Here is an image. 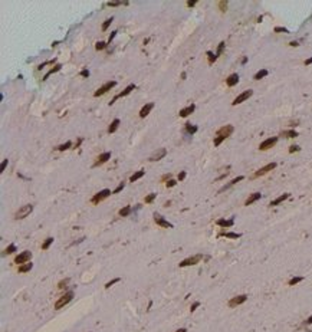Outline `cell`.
<instances>
[{
    "instance_id": "1",
    "label": "cell",
    "mask_w": 312,
    "mask_h": 332,
    "mask_svg": "<svg viewBox=\"0 0 312 332\" xmlns=\"http://www.w3.org/2000/svg\"><path fill=\"white\" fill-rule=\"evenodd\" d=\"M72 299H74V292H72V291L66 292L63 296H60V298L56 300V303H55V309H56V311H58V309H62L66 303H69Z\"/></svg>"
},
{
    "instance_id": "2",
    "label": "cell",
    "mask_w": 312,
    "mask_h": 332,
    "mask_svg": "<svg viewBox=\"0 0 312 332\" xmlns=\"http://www.w3.org/2000/svg\"><path fill=\"white\" fill-rule=\"evenodd\" d=\"M33 211V206L32 204H26V206H22L19 210L15 213V219L19 220V219H25V217H27L30 213Z\"/></svg>"
},
{
    "instance_id": "3",
    "label": "cell",
    "mask_w": 312,
    "mask_h": 332,
    "mask_svg": "<svg viewBox=\"0 0 312 332\" xmlns=\"http://www.w3.org/2000/svg\"><path fill=\"white\" fill-rule=\"evenodd\" d=\"M112 194L111 193V190H108V188H104V190H101L99 193H97V194L94 196L92 198H91V203L92 204H98V203H101L102 200H105V198H108L109 196Z\"/></svg>"
},
{
    "instance_id": "4",
    "label": "cell",
    "mask_w": 312,
    "mask_h": 332,
    "mask_svg": "<svg viewBox=\"0 0 312 332\" xmlns=\"http://www.w3.org/2000/svg\"><path fill=\"white\" fill-rule=\"evenodd\" d=\"M203 259V255H196V256H191V257H187L184 259L183 262H180V267H187V266H194L197 265L200 260Z\"/></svg>"
},
{
    "instance_id": "5",
    "label": "cell",
    "mask_w": 312,
    "mask_h": 332,
    "mask_svg": "<svg viewBox=\"0 0 312 332\" xmlns=\"http://www.w3.org/2000/svg\"><path fill=\"white\" fill-rule=\"evenodd\" d=\"M30 259H32V253H30L29 250H25V252H22L20 255H17L16 257H15V263H17V265H25V263H27Z\"/></svg>"
},
{
    "instance_id": "6",
    "label": "cell",
    "mask_w": 312,
    "mask_h": 332,
    "mask_svg": "<svg viewBox=\"0 0 312 332\" xmlns=\"http://www.w3.org/2000/svg\"><path fill=\"white\" fill-rule=\"evenodd\" d=\"M273 168H276V162H269V164H266L265 167H262V168H259V170L256 171L255 174H253V178L262 177V176H265V174H268L269 171H272Z\"/></svg>"
},
{
    "instance_id": "7",
    "label": "cell",
    "mask_w": 312,
    "mask_h": 332,
    "mask_svg": "<svg viewBox=\"0 0 312 332\" xmlns=\"http://www.w3.org/2000/svg\"><path fill=\"white\" fill-rule=\"evenodd\" d=\"M115 85H117V82H115V81H109V82H105V83H104V85H102V86H101V88H99L98 91H97V92H95V94H94V97H101V95H104V94H107L108 91H111V89L114 88Z\"/></svg>"
},
{
    "instance_id": "8",
    "label": "cell",
    "mask_w": 312,
    "mask_h": 332,
    "mask_svg": "<svg viewBox=\"0 0 312 332\" xmlns=\"http://www.w3.org/2000/svg\"><path fill=\"white\" fill-rule=\"evenodd\" d=\"M253 95V91L252 89H247V91H245V92H242L239 97L235 98V101L232 102V105H239V104H242L243 101H246V99H249V98Z\"/></svg>"
},
{
    "instance_id": "9",
    "label": "cell",
    "mask_w": 312,
    "mask_h": 332,
    "mask_svg": "<svg viewBox=\"0 0 312 332\" xmlns=\"http://www.w3.org/2000/svg\"><path fill=\"white\" fill-rule=\"evenodd\" d=\"M276 142H278V137L268 138V139H265L263 142H260V145H259V150H260V151H266V150L272 148V147L275 145Z\"/></svg>"
},
{
    "instance_id": "10",
    "label": "cell",
    "mask_w": 312,
    "mask_h": 332,
    "mask_svg": "<svg viewBox=\"0 0 312 332\" xmlns=\"http://www.w3.org/2000/svg\"><path fill=\"white\" fill-rule=\"evenodd\" d=\"M246 299H247L246 295H239V296H235V298H232V299L229 300V306H230V308H236V306H239V305H242L243 302H246Z\"/></svg>"
},
{
    "instance_id": "11",
    "label": "cell",
    "mask_w": 312,
    "mask_h": 332,
    "mask_svg": "<svg viewBox=\"0 0 312 332\" xmlns=\"http://www.w3.org/2000/svg\"><path fill=\"white\" fill-rule=\"evenodd\" d=\"M154 221H156L158 226H161V227H165V229H173V224L171 223H168L167 220L161 216V214H154Z\"/></svg>"
},
{
    "instance_id": "12",
    "label": "cell",
    "mask_w": 312,
    "mask_h": 332,
    "mask_svg": "<svg viewBox=\"0 0 312 332\" xmlns=\"http://www.w3.org/2000/svg\"><path fill=\"white\" fill-rule=\"evenodd\" d=\"M233 131H235L233 125H224V127H222L220 130L217 131V134H216V135L227 138V137H230V135H232V132H233Z\"/></svg>"
},
{
    "instance_id": "13",
    "label": "cell",
    "mask_w": 312,
    "mask_h": 332,
    "mask_svg": "<svg viewBox=\"0 0 312 332\" xmlns=\"http://www.w3.org/2000/svg\"><path fill=\"white\" fill-rule=\"evenodd\" d=\"M165 154H167V150H165V148H158L157 151H154V153L151 154V157H150L148 160H150L151 162L158 161V160H161L163 157H165Z\"/></svg>"
},
{
    "instance_id": "14",
    "label": "cell",
    "mask_w": 312,
    "mask_h": 332,
    "mask_svg": "<svg viewBox=\"0 0 312 332\" xmlns=\"http://www.w3.org/2000/svg\"><path fill=\"white\" fill-rule=\"evenodd\" d=\"M134 89H135V85H134V83H131V85H128V86H127V88L124 89V91L121 92V94H118L117 97H114V99H112V101L109 102V105H112V104H114V102L117 101V99H118V98H122V97H127V95H130V94H131V92L134 91Z\"/></svg>"
},
{
    "instance_id": "15",
    "label": "cell",
    "mask_w": 312,
    "mask_h": 332,
    "mask_svg": "<svg viewBox=\"0 0 312 332\" xmlns=\"http://www.w3.org/2000/svg\"><path fill=\"white\" fill-rule=\"evenodd\" d=\"M111 158V153H102V154L99 155L98 158H97V161L94 162V167H99V165H102V164H105Z\"/></svg>"
},
{
    "instance_id": "16",
    "label": "cell",
    "mask_w": 312,
    "mask_h": 332,
    "mask_svg": "<svg viewBox=\"0 0 312 332\" xmlns=\"http://www.w3.org/2000/svg\"><path fill=\"white\" fill-rule=\"evenodd\" d=\"M194 109H196V105H194V104H191V105H189V106H186V108H183V109H180L178 115H180L181 118H186V117H189L190 114L194 112Z\"/></svg>"
},
{
    "instance_id": "17",
    "label": "cell",
    "mask_w": 312,
    "mask_h": 332,
    "mask_svg": "<svg viewBox=\"0 0 312 332\" xmlns=\"http://www.w3.org/2000/svg\"><path fill=\"white\" fill-rule=\"evenodd\" d=\"M153 108H154V104H153V102H148L147 105H144L142 108H141L140 117H141V118H145V117H147L148 114H150V111H151Z\"/></svg>"
},
{
    "instance_id": "18",
    "label": "cell",
    "mask_w": 312,
    "mask_h": 332,
    "mask_svg": "<svg viewBox=\"0 0 312 332\" xmlns=\"http://www.w3.org/2000/svg\"><path fill=\"white\" fill-rule=\"evenodd\" d=\"M242 180H243V176H239V177L233 178V180H232V181H230V183H227V184H226V186H223L222 188H220V190H219V193H223V191H226V190H227V188H230V187H232V186H235V184H236V183H239V181H242Z\"/></svg>"
},
{
    "instance_id": "19",
    "label": "cell",
    "mask_w": 312,
    "mask_h": 332,
    "mask_svg": "<svg viewBox=\"0 0 312 332\" xmlns=\"http://www.w3.org/2000/svg\"><path fill=\"white\" fill-rule=\"evenodd\" d=\"M262 197L260 193H253V194H250L249 197L246 198V201H245V206H250V204H253L255 201H257L259 198Z\"/></svg>"
},
{
    "instance_id": "20",
    "label": "cell",
    "mask_w": 312,
    "mask_h": 332,
    "mask_svg": "<svg viewBox=\"0 0 312 332\" xmlns=\"http://www.w3.org/2000/svg\"><path fill=\"white\" fill-rule=\"evenodd\" d=\"M238 82H239V75L238 73H232L229 78L226 79L227 86H235V85H238Z\"/></svg>"
},
{
    "instance_id": "21",
    "label": "cell",
    "mask_w": 312,
    "mask_h": 332,
    "mask_svg": "<svg viewBox=\"0 0 312 332\" xmlns=\"http://www.w3.org/2000/svg\"><path fill=\"white\" fill-rule=\"evenodd\" d=\"M289 193H285V194H282V196H279V197H278V198H275V200H273V201H271V204H269V206H271V207H275V206H278V204H280V203L282 201H285V200H286V198H289Z\"/></svg>"
},
{
    "instance_id": "22",
    "label": "cell",
    "mask_w": 312,
    "mask_h": 332,
    "mask_svg": "<svg viewBox=\"0 0 312 332\" xmlns=\"http://www.w3.org/2000/svg\"><path fill=\"white\" fill-rule=\"evenodd\" d=\"M235 224V220L233 219H230V220H224V219H220V220H217V226H220V227H232Z\"/></svg>"
},
{
    "instance_id": "23",
    "label": "cell",
    "mask_w": 312,
    "mask_h": 332,
    "mask_svg": "<svg viewBox=\"0 0 312 332\" xmlns=\"http://www.w3.org/2000/svg\"><path fill=\"white\" fill-rule=\"evenodd\" d=\"M280 137H285V138H296V137H298V132H296L295 130L282 131V132H280Z\"/></svg>"
},
{
    "instance_id": "24",
    "label": "cell",
    "mask_w": 312,
    "mask_h": 332,
    "mask_svg": "<svg viewBox=\"0 0 312 332\" xmlns=\"http://www.w3.org/2000/svg\"><path fill=\"white\" fill-rule=\"evenodd\" d=\"M118 127H119V120H118V118H115L114 121L109 124V127H108V132H109V134L115 132V131L118 130Z\"/></svg>"
},
{
    "instance_id": "25",
    "label": "cell",
    "mask_w": 312,
    "mask_h": 332,
    "mask_svg": "<svg viewBox=\"0 0 312 332\" xmlns=\"http://www.w3.org/2000/svg\"><path fill=\"white\" fill-rule=\"evenodd\" d=\"M268 73H269L268 72V69H260L259 72H256V75L253 76V79H255V81H260V79H263V78L268 75Z\"/></svg>"
},
{
    "instance_id": "26",
    "label": "cell",
    "mask_w": 312,
    "mask_h": 332,
    "mask_svg": "<svg viewBox=\"0 0 312 332\" xmlns=\"http://www.w3.org/2000/svg\"><path fill=\"white\" fill-rule=\"evenodd\" d=\"M144 174H145V171H144V170H140V171H137V173H134L131 177H130V180H131L132 183H134V181L140 180L141 177H144Z\"/></svg>"
},
{
    "instance_id": "27",
    "label": "cell",
    "mask_w": 312,
    "mask_h": 332,
    "mask_svg": "<svg viewBox=\"0 0 312 332\" xmlns=\"http://www.w3.org/2000/svg\"><path fill=\"white\" fill-rule=\"evenodd\" d=\"M32 267H33L32 263H25V265H20V266H19V273H26V272H29Z\"/></svg>"
},
{
    "instance_id": "28",
    "label": "cell",
    "mask_w": 312,
    "mask_h": 332,
    "mask_svg": "<svg viewBox=\"0 0 312 332\" xmlns=\"http://www.w3.org/2000/svg\"><path fill=\"white\" fill-rule=\"evenodd\" d=\"M130 213H131V206H125L124 209H121V210L118 211V214H119L121 217H127Z\"/></svg>"
},
{
    "instance_id": "29",
    "label": "cell",
    "mask_w": 312,
    "mask_h": 332,
    "mask_svg": "<svg viewBox=\"0 0 312 332\" xmlns=\"http://www.w3.org/2000/svg\"><path fill=\"white\" fill-rule=\"evenodd\" d=\"M53 243V237H48V239H45V242L42 243V250H48L49 249V246Z\"/></svg>"
},
{
    "instance_id": "30",
    "label": "cell",
    "mask_w": 312,
    "mask_h": 332,
    "mask_svg": "<svg viewBox=\"0 0 312 332\" xmlns=\"http://www.w3.org/2000/svg\"><path fill=\"white\" fill-rule=\"evenodd\" d=\"M197 127H196V125H191V124H189V122H187V124H186V131H187V132H189V134H191V135H193V134H196V132H197Z\"/></svg>"
},
{
    "instance_id": "31",
    "label": "cell",
    "mask_w": 312,
    "mask_h": 332,
    "mask_svg": "<svg viewBox=\"0 0 312 332\" xmlns=\"http://www.w3.org/2000/svg\"><path fill=\"white\" fill-rule=\"evenodd\" d=\"M219 236H224V237H227V239H239V237H240V235H239V233H230V232L220 233Z\"/></svg>"
},
{
    "instance_id": "32",
    "label": "cell",
    "mask_w": 312,
    "mask_h": 332,
    "mask_svg": "<svg viewBox=\"0 0 312 332\" xmlns=\"http://www.w3.org/2000/svg\"><path fill=\"white\" fill-rule=\"evenodd\" d=\"M206 55H207V59H209V63H210V65H213L214 62H216V59H217V56L214 55L213 52H210V50H209Z\"/></svg>"
},
{
    "instance_id": "33",
    "label": "cell",
    "mask_w": 312,
    "mask_h": 332,
    "mask_svg": "<svg viewBox=\"0 0 312 332\" xmlns=\"http://www.w3.org/2000/svg\"><path fill=\"white\" fill-rule=\"evenodd\" d=\"M304 280V277L302 276H295V277H292L291 280H289V286H294V285L299 283V282H302Z\"/></svg>"
},
{
    "instance_id": "34",
    "label": "cell",
    "mask_w": 312,
    "mask_h": 332,
    "mask_svg": "<svg viewBox=\"0 0 312 332\" xmlns=\"http://www.w3.org/2000/svg\"><path fill=\"white\" fill-rule=\"evenodd\" d=\"M60 68H62V65H55V66H53V68H52V69L49 71V72L45 75V78H43V79H48V76H49V75H52V73L58 72V71H60Z\"/></svg>"
},
{
    "instance_id": "35",
    "label": "cell",
    "mask_w": 312,
    "mask_h": 332,
    "mask_svg": "<svg viewBox=\"0 0 312 332\" xmlns=\"http://www.w3.org/2000/svg\"><path fill=\"white\" fill-rule=\"evenodd\" d=\"M227 4H229V1H227V0H222V1H219V9H220V12H222V13H224V12H226Z\"/></svg>"
},
{
    "instance_id": "36",
    "label": "cell",
    "mask_w": 312,
    "mask_h": 332,
    "mask_svg": "<svg viewBox=\"0 0 312 332\" xmlns=\"http://www.w3.org/2000/svg\"><path fill=\"white\" fill-rule=\"evenodd\" d=\"M71 147H72V142H71V141H66L65 144H62V145H59L56 148L58 151H65V150H68V148H71Z\"/></svg>"
},
{
    "instance_id": "37",
    "label": "cell",
    "mask_w": 312,
    "mask_h": 332,
    "mask_svg": "<svg viewBox=\"0 0 312 332\" xmlns=\"http://www.w3.org/2000/svg\"><path fill=\"white\" fill-rule=\"evenodd\" d=\"M224 46H226V43H224V42H220V43H219V48H217V52H216V56H217V58H219V56H220V55L223 53V50H224Z\"/></svg>"
},
{
    "instance_id": "38",
    "label": "cell",
    "mask_w": 312,
    "mask_h": 332,
    "mask_svg": "<svg viewBox=\"0 0 312 332\" xmlns=\"http://www.w3.org/2000/svg\"><path fill=\"white\" fill-rule=\"evenodd\" d=\"M13 252H16V246H15V244H9L7 247H6V250H4V253H3V255H12Z\"/></svg>"
},
{
    "instance_id": "39",
    "label": "cell",
    "mask_w": 312,
    "mask_h": 332,
    "mask_svg": "<svg viewBox=\"0 0 312 332\" xmlns=\"http://www.w3.org/2000/svg\"><path fill=\"white\" fill-rule=\"evenodd\" d=\"M156 197H157V194H154V193H151V194H148L147 197H145V198H144V201L147 203H153L154 201V200H156Z\"/></svg>"
},
{
    "instance_id": "40",
    "label": "cell",
    "mask_w": 312,
    "mask_h": 332,
    "mask_svg": "<svg viewBox=\"0 0 312 332\" xmlns=\"http://www.w3.org/2000/svg\"><path fill=\"white\" fill-rule=\"evenodd\" d=\"M119 280H121V279H119V277H115V279H112V280H109V282H108V283H105V289H109V288H111V286H112V285L118 283V282H119Z\"/></svg>"
},
{
    "instance_id": "41",
    "label": "cell",
    "mask_w": 312,
    "mask_h": 332,
    "mask_svg": "<svg viewBox=\"0 0 312 332\" xmlns=\"http://www.w3.org/2000/svg\"><path fill=\"white\" fill-rule=\"evenodd\" d=\"M112 20H114V17H109V19H107V20L104 22V24H102V30H107L108 27H109V24L112 23Z\"/></svg>"
},
{
    "instance_id": "42",
    "label": "cell",
    "mask_w": 312,
    "mask_h": 332,
    "mask_svg": "<svg viewBox=\"0 0 312 332\" xmlns=\"http://www.w3.org/2000/svg\"><path fill=\"white\" fill-rule=\"evenodd\" d=\"M105 48H107V43H105V42H98V43L95 45V49H97V50H104Z\"/></svg>"
},
{
    "instance_id": "43",
    "label": "cell",
    "mask_w": 312,
    "mask_h": 332,
    "mask_svg": "<svg viewBox=\"0 0 312 332\" xmlns=\"http://www.w3.org/2000/svg\"><path fill=\"white\" fill-rule=\"evenodd\" d=\"M69 283V279H62L59 283H58V288L59 289H63V288H66V285Z\"/></svg>"
},
{
    "instance_id": "44",
    "label": "cell",
    "mask_w": 312,
    "mask_h": 332,
    "mask_svg": "<svg viewBox=\"0 0 312 332\" xmlns=\"http://www.w3.org/2000/svg\"><path fill=\"white\" fill-rule=\"evenodd\" d=\"M124 187H125V183H119V184H118V187H117V188H115L114 191H112V194H117V193L122 191V188H124Z\"/></svg>"
},
{
    "instance_id": "45",
    "label": "cell",
    "mask_w": 312,
    "mask_h": 332,
    "mask_svg": "<svg viewBox=\"0 0 312 332\" xmlns=\"http://www.w3.org/2000/svg\"><path fill=\"white\" fill-rule=\"evenodd\" d=\"M176 184H177V181H176V180H168V181L165 183V187H167V188H171V187H174Z\"/></svg>"
},
{
    "instance_id": "46",
    "label": "cell",
    "mask_w": 312,
    "mask_h": 332,
    "mask_svg": "<svg viewBox=\"0 0 312 332\" xmlns=\"http://www.w3.org/2000/svg\"><path fill=\"white\" fill-rule=\"evenodd\" d=\"M109 7H115V6H121V4H124L122 1H108L107 3Z\"/></svg>"
},
{
    "instance_id": "47",
    "label": "cell",
    "mask_w": 312,
    "mask_h": 332,
    "mask_svg": "<svg viewBox=\"0 0 312 332\" xmlns=\"http://www.w3.org/2000/svg\"><path fill=\"white\" fill-rule=\"evenodd\" d=\"M301 148H299V145H291L289 147V153L291 154H294V153H296V151H299Z\"/></svg>"
},
{
    "instance_id": "48",
    "label": "cell",
    "mask_w": 312,
    "mask_h": 332,
    "mask_svg": "<svg viewBox=\"0 0 312 332\" xmlns=\"http://www.w3.org/2000/svg\"><path fill=\"white\" fill-rule=\"evenodd\" d=\"M275 32H276V33H280V32L288 33V29H286V27H280V26H278V27H275Z\"/></svg>"
},
{
    "instance_id": "49",
    "label": "cell",
    "mask_w": 312,
    "mask_h": 332,
    "mask_svg": "<svg viewBox=\"0 0 312 332\" xmlns=\"http://www.w3.org/2000/svg\"><path fill=\"white\" fill-rule=\"evenodd\" d=\"M7 162H9L7 158H4V160H3V162H1V167H0V173H3V171H4L6 165H7Z\"/></svg>"
},
{
    "instance_id": "50",
    "label": "cell",
    "mask_w": 312,
    "mask_h": 332,
    "mask_svg": "<svg viewBox=\"0 0 312 332\" xmlns=\"http://www.w3.org/2000/svg\"><path fill=\"white\" fill-rule=\"evenodd\" d=\"M198 306H200V302H194V303H193L191 306H190V312H194V311H196Z\"/></svg>"
},
{
    "instance_id": "51",
    "label": "cell",
    "mask_w": 312,
    "mask_h": 332,
    "mask_svg": "<svg viewBox=\"0 0 312 332\" xmlns=\"http://www.w3.org/2000/svg\"><path fill=\"white\" fill-rule=\"evenodd\" d=\"M81 76H82V78H88V76H89V71H88V69H82V71H81Z\"/></svg>"
},
{
    "instance_id": "52",
    "label": "cell",
    "mask_w": 312,
    "mask_h": 332,
    "mask_svg": "<svg viewBox=\"0 0 312 332\" xmlns=\"http://www.w3.org/2000/svg\"><path fill=\"white\" fill-rule=\"evenodd\" d=\"M196 4H197V0H189V1H187V6H189V7H193V6H196Z\"/></svg>"
},
{
    "instance_id": "53",
    "label": "cell",
    "mask_w": 312,
    "mask_h": 332,
    "mask_svg": "<svg viewBox=\"0 0 312 332\" xmlns=\"http://www.w3.org/2000/svg\"><path fill=\"white\" fill-rule=\"evenodd\" d=\"M186 178V171H181V173H178V180H184Z\"/></svg>"
},
{
    "instance_id": "54",
    "label": "cell",
    "mask_w": 312,
    "mask_h": 332,
    "mask_svg": "<svg viewBox=\"0 0 312 332\" xmlns=\"http://www.w3.org/2000/svg\"><path fill=\"white\" fill-rule=\"evenodd\" d=\"M304 325H305V326H308V325H312V316H309V318H308V319L305 321Z\"/></svg>"
},
{
    "instance_id": "55",
    "label": "cell",
    "mask_w": 312,
    "mask_h": 332,
    "mask_svg": "<svg viewBox=\"0 0 312 332\" xmlns=\"http://www.w3.org/2000/svg\"><path fill=\"white\" fill-rule=\"evenodd\" d=\"M161 180H163V181H165V180H171V174H164V176L161 177Z\"/></svg>"
},
{
    "instance_id": "56",
    "label": "cell",
    "mask_w": 312,
    "mask_h": 332,
    "mask_svg": "<svg viewBox=\"0 0 312 332\" xmlns=\"http://www.w3.org/2000/svg\"><path fill=\"white\" fill-rule=\"evenodd\" d=\"M117 33H118V32H117V30H114V32L111 33V36H109V43H111V41H112V39H114V38H115V36H117Z\"/></svg>"
},
{
    "instance_id": "57",
    "label": "cell",
    "mask_w": 312,
    "mask_h": 332,
    "mask_svg": "<svg viewBox=\"0 0 312 332\" xmlns=\"http://www.w3.org/2000/svg\"><path fill=\"white\" fill-rule=\"evenodd\" d=\"M289 45H291V46H292V48H296V46H298V45H299V43H298V42H291V43H289Z\"/></svg>"
},
{
    "instance_id": "58",
    "label": "cell",
    "mask_w": 312,
    "mask_h": 332,
    "mask_svg": "<svg viewBox=\"0 0 312 332\" xmlns=\"http://www.w3.org/2000/svg\"><path fill=\"white\" fill-rule=\"evenodd\" d=\"M311 63H312V58H309V59L305 60V65H311Z\"/></svg>"
},
{
    "instance_id": "59",
    "label": "cell",
    "mask_w": 312,
    "mask_h": 332,
    "mask_svg": "<svg viewBox=\"0 0 312 332\" xmlns=\"http://www.w3.org/2000/svg\"><path fill=\"white\" fill-rule=\"evenodd\" d=\"M81 142H82V138H79V139H78V142H76V144H75V148H78V147H79V144H81Z\"/></svg>"
},
{
    "instance_id": "60",
    "label": "cell",
    "mask_w": 312,
    "mask_h": 332,
    "mask_svg": "<svg viewBox=\"0 0 312 332\" xmlns=\"http://www.w3.org/2000/svg\"><path fill=\"white\" fill-rule=\"evenodd\" d=\"M176 332H187V329L186 328H181V329H178V331H176Z\"/></svg>"
}]
</instances>
